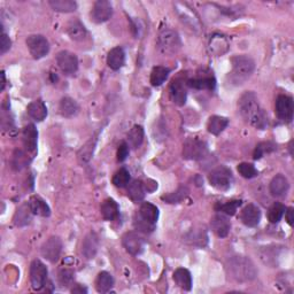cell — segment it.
Returning a JSON list of instances; mask_svg holds the SVG:
<instances>
[{
  "label": "cell",
  "instance_id": "cell-40",
  "mask_svg": "<svg viewBox=\"0 0 294 294\" xmlns=\"http://www.w3.org/2000/svg\"><path fill=\"white\" fill-rule=\"evenodd\" d=\"M187 194H188L187 187L181 186L176 192H173V193L167 194V196H163L162 200L167 201L168 203H178V202H181L183 199H185V197H186Z\"/></svg>",
  "mask_w": 294,
  "mask_h": 294
},
{
  "label": "cell",
  "instance_id": "cell-6",
  "mask_svg": "<svg viewBox=\"0 0 294 294\" xmlns=\"http://www.w3.org/2000/svg\"><path fill=\"white\" fill-rule=\"evenodd\" d=\"M208 154V147L205 141L199 139H188L185 141L183 158L187 160H201Z\"/></svg>",
  "mask_w": 294,
  "mask_h": 294
},
{
  "label": "cell",
  "instance_id": "cell-50",
  "mask_svg": "<svg viewBox=\"0 0 294 294\" xmlns=\"http://www.w3.org/2000/svg\"><path fill=\"white\" fill-rule=\"evenodd\" d=\"M0 76H2V84H0V91H4L5 85H6V77H5V72H2Z\"/></svg>",
  "mask_w": 294,
  "mask_h": 294
},
{
  "label": "cell",
  "instance_id": "cell-25",
  "mask_svg": "<svg viewBox=\"0 0 294 294\" xmlns=\"http://www.w3.org/2000/svg\"><path fill=\"white\" fill-rule=\"evenodd\" d=\"M174 281L184 291H190L192 288V276L187 269L178 268L174 272Z\"/></svg>",
  "mask_w": 294,
  "mask_h": 294
},
{
  "label": "cell",
  "instance_id": "cell-21",
  "mask_svg": "<svg viewBox=\"0 0 294 294\" xmlns=\"http://www.w3.org/2000/svg\"><path fill=\"white\" fill-rule=\"evenodd\" d=\"M23 145L26 149L30 152H34L37 149V140H38V132L34 124H28L23 129L22 134Z\"/></svg>",
  "mask_w": 294,
  "mask_h": 294
},
{
  "label": "cell",
  "instance_id": "cell-36",
  "mask_svg": "<svg viewBox=\"0 0 294 294\" xmlns=\"http://www.w3.org/2000/svg\"><path fill=\"white\" fill-rule=\"evenodd\" d=\"M128 140L129 144L134 149H138V147L143 144L144 141V129L141 125H134L131 130L128 134Z\"/></svg>",
  "mask_w": 294,
  "mask_h": 294
},
{
  "label": "cell",
  "instance_id": "cell-33",
  "mask_svg": "<svg viewBox=\"0 0 294 294\" xmlns=\"http://www.w3.org/2000/svg\"><path fill=\"white\" fill-rule=\"evenodd\" d=\"M114 285V278L110 272L101 271L98 275L96 281V288L99 293H107L111 291V288Z\"/></svg>",
  "mask_w": 294,
  "mask_h": 294
},
{
  "label": "cell",
  "instance_id": "cell-9",
  "mask_svg": "<svg viewBox=\"0 0 294 294\" xmlns=\"http://www.w3.org/2000/svg\"><path fill=\"white\" fill-rule=\"evenodd\" d=\"M62 252V241L59 237H51L41 246V255L47 261L55 263Z\"/></svg>",
  "mask_w": 294,
  "mask_h": 294
},
{
  "label": "cell",
  "instance_id": "cell-23",
  "mask_svg": "<svg viewBox=\"0 0 294 294\" xmlns=\"http://www.w3.org/2000/svg\"><path fill=\"white\" fill-rule=\"evenodd\" d=\"M139 216L144 221L149 222L150 224L154 225L159 220V208L151 202H144L143 205L140 206Z\"/></svg>",
  "mask_w": 294,
  "mask_h": 294
},
{
  "label": "cell",
  "instance_id": "cell-2",
  "mask_svg": "<svg viewBox=\"0 0 294 294\" xmlns=\"http://www.w3.org/2000/svg\"><path fill=\"white\" fill-rule=\"evenodd\" d=\"M227 269L232 278H235L237 282H250L258 276V270L253 261L241 255L232 257L227 262Z\"/></svg>",
  "mask_w": 294,
  "mask_h": 294
},
{
  "label": "cell",
  "instance_id": "cell-47",
  "mask_svg": "<svg viewBox=\"0 0 294 294\" xmlns=\"http://www.w3.org/2000/svg\"><path fill=\"white\" fill-rule=\"evenodd\" d=\"M59 278L62 284H68L73 281V271H70V270H62L59 275Z\"/></svg>",
  "mask_w": 294,
  "mask_h": 294
},
{
  "label": "cell",
  "instance_id": "cell-42",
  "mask_svg": "<svg viewBox=\"0 0 294 294\" xmlns=\"http://www.w3.org/2000/svg\"><path fill=\"white\" fill-rule=\"evenodd\" d=\"M238 173L243 176L244 178H254L257 177L259 175V172L257 170V168L254 167V164L252 163H247V162H243L238 165Z\"/></svg>",
  "mask_w": 294,
  "mask_h": 294
},
{
  "label": "cell",
  "instance_id": "cell-8",
  "mask_svg": "<svg viewBox=\"0 0 294 294\" xmlns=\"http://www.w3.org/2000/svg\"><path fill=\"white\" fill-rule=\"evenodd\" d=\"M47 268L39 260H35L30 265V282L34 290L39 291L47 281Z\"/></svg>",
  "mask_w": 294,
  "mask_h": 294
},
{
  "label": "cell",
  "instance_id": "cell-32",
  "mask_svg": "<svg viewBox=\"0 0 294 294\" xmlns=\"http://www.w3.org/2000/svg\"><path fill=\"white\" fill-rule=\"evenodd\" d=\"M128 196H129L131 200L135 202L143 200L145 197L144 184L140 181H137V179L128 184Z\"/></svg>",
  "mask_w": 294,
  "mask_h": 294
},
{
  "label": "cell",
  "instance_id": "cell-10",
  "mask_svg": "<svg viewBox=\"0 0 294 294\" xmlns=\"http://www.w3.org/2000/svg\"><path fill=\"white\" fill-rule=\"evenodd\" d=\"M56 64H58L61 72L66 75H74L78 69L77 56L69 51L59 52L56 55Z\"/></svg>",
  "mask_w": 294,
  "mask_h": 294
},
{
  "label": "cell",
  "instance_id": "cell-22",
  "mask_svg": "<svg viewBox=\"0 0 294 294\" xmlns=\"http://www.w3.org/2000/svg\"><path fill=\"white\" fill-rule=\"evenodd\" d=\"M67 34L70 37V39H73L75 41H82L87 38L88 31L78 20H74L68 23Z\"/></svg>",
  "mask_w": 294,
  "mask_h": 294
},
{
  "label": "cell",
  "instance_id": "cell-20",
  "mask_svg": "<svg viewBox=\"0 0 294 294\" xmlns=\"http://www.w3.org/2000/svg\"><path fill=\"white\" fill-rule=\"evenodd\" d=\"M125 62V53L122 47H114L107 55V65L113 70H118L123 67Z\"/></svg>",
  "mask_w": 294,
  "mask_h": 294
},
{
  "label": "cell",
  "instance_id": "cell-38",
  "mask_svg": "<svg viewBox=\"0 0 294 294\" xmlns=\"http://www.w3.org/2000/svg\"><path fill=\"white\" fill-rule=\"evenodd\" d=\"M286 212V207L283 205V203L276 202L269 208L268 212V220L271 223H278L283 219L284 214Z\"/></svg>",
  "mask_w": 294,
  "mask_h": 294
},
{
  "label": "cell",
  "instance_id": "cell-49",
  "mask_svg": "<svg viewBox=\"0 0 294 294\" xmlns=\"http://www.w3.org/2000/svg\"><path fill=\"white\" fill-rule=\"evenodd\" d=\"M73 293H87L88 290L85 287L83 286H80V285H76L73 290H72Z\"/></svg>",
  "mask_w": 294,
  "mask_h": 294
},
{
  "label": "cell",
  "instance_id": "cell-37",
  "mask_svg": "<svg viewBox=\"0 0 294 294\" xmlns=\"http://www.w3.org/2000/svg\"><path fill=\"white\" fill-rule=\"evenodd\" d=\"M50 6L53 8L55 12L70 13L76 11L77 4L73 2V0H51Z\"/></svg>",
  "mask_w": 294,
  "mask_h": 294
},
{
  "label": "cell",
  "instance_id": "cell-15",
  "mask_svg": "<svg viewBox=\"0 0 294 294\" xmlns=\"http://www.w3.org/2000/svg\"><path fill=\"white\" fill-rule=\"evenodd\" d=\"M211 227L212 230L214 231V234L221 237V238H224V237L229 235L231 229V223L230 220L227 219V216L223 214H216L215 216L212 217Z\"/></svg>",
  "mask_w": 294,
  "mask_h": 294
},
{
  "label": "cell",
  "instance_id": "cell-14",
  "mask_svg": "<svg viewBox=\"0 0 294 294\" xmlns=\"http://www.w3.org/2000/svg\"><path fill=\"white\" fill-rule=\"evenodd\" d=\"M170 96H172L173 101L177 106H184L186 102L187 92L185 88V83L182 78L174 79L170 84Z\"/></svg>",
  "mask_w": 294,
  "mask_h": 294
},
{
  "label": "cell",
  "instance_id": "cell-7",
  "mask_svg": "<svg viewBox=\"0 0 294 294\" xmlns=\"http://www.w3.org/2000/svg\"><path fill=\"white\" fill-rule=\"evenodd\" d=\"M27 46L35 59H41L50 52L49 40L41 35H31L27 38Z\"/></svg>",
  "mask_w": 294,
  "mask_h": 294
},
{
  "label": "cell",
  "instance_id": "cell-34",
  "mask_svg": "<svg viewBox=\"0 0 294 294\" xmlns=\"http://www.w3.org/2000/svg\"><path fill=\"white\" fill-rule=\"evenodd\" d=\"M170 74V69L167 67H162V66H158L154 67L151 73V84L153 87H160L164 83V80L168 78Z\"/></svg>",
  "mask_w": 294,
  "mask_h": 294
},
{
  "label": "cell",
  "instance_id": "cell-12",
  "mask_svg": "<svg viewBox=\"0 0 294 294\" xmlns=\"http://www.w3.org/2000/svg\"><path fill=\"white\" fill-rule=\"evenodd\" d=\"M293 112H294V102L293 99L290 96H285L282 94L279 96L276 100V113L279 120L284 122H291L293 118Z\"/></svg>",
  "mask_w": 294,
  "mask_h": 294
},
{
  "label": "cell",
  "instance_id": "cell-24",
  "mask_svg": "<svg viewBox=\"0 0 294 294\" xmlns=\"http://www.w3.org/2000/svg\"><path fill=\"white\" fill-rule=\"evenodd\" d=\"M29 116L37 122L44 121L47 116V107L41 100L32 101L27 108Z\"/></svg>",
  "mask_w": 294,
  "mask_h": 294
},
{
  "label": "cell",
  "instance_id": "cell-5",
  "mask_svg": "<svg viewBox=\"0 0 294 294\" xmlns=\"http://www.w3.org/2000/svg\"><path fill=\"white\" fill-rule=\"evenodd\" d=\"M209 183L216 190L226 191L234 183V176H232L231 170L226 167H223V165L214 169L209 175Z\"/></svg>",
  "mask_w": 294,
  "mask_h": 294
},
{
  "label": "cell",
  "instance_id": "cell-48",
  "mask_svg": "<svg viewBox=\"0 0 294 294\" xmlns=\"http://www.w3.org/2000/svg\"><path fill=\"white\" fill-rule=\"evenodd\" d=\"M285 217H286V221L288 224L291 226L293 225L294 223V219H293V208H286V212H285Z\"/></svg>",
  "mask_w": 294,
  "mask_h": 294
},
{
  "label": "cell",
  "instance_id": "cell-28",
  "mask_svg": "<svg viewBox=\"0 0 294 294\" xmlns=\"http://www.w3.org/2000/svg\"><path fill=\"white\" fill-rule=\"evenodd\" d=\"M186 84L190 88L196 90H214L216 87V79L213 76H205V77L188 79Z\"/></svg>",
  "mask_w": 294,
  "mask_h": 294
},
{
  "label": "cell",
  "instance_id": "cell-46",
  "mask_svg": "<svg viewBox=\"0 0 294 294\" xmlns=\"http://www.w3.org/2000/svg\"><path fill=\"white\" fill-rule=\"evenodd\" d=\"M12 46V41L9 39V37L7 36V34H5L3 31L2 34V40H0V53L5 54L7 51H9Z\"/></svg>",
  "mask_w": 294,
  "mask_h": 294
},
{
  "label": "cell",
  "instance_id": "cell-39",
  "mask_svg": "<svg viewBox=\"0 0 294 294\" xmlns=\"http://www.w3.org/2000/svg\"><path fill=\"white\" fill-rule=\"evenodd\" d=\"M276 145L271 141H262V143H260L257 147H255V151H254V159L255 160H259L262 158L263 155L268 154V153H271V152L276 151Z\"/></svg>",
  "mask_w": 294,
  "mask_h": 294
},
{
  "label": "cell",
  "instance_id": "cell-26",
  "mask_svg": "<svg viewBox=\"0 0 294 294\" xmlns=\"http://www.w3.org/2000/svg\"><path fill=\"white\" fill-rule=\"evenodd\" d=\"M120 214V208L114 199H106L101 205V215L106 221H114Z\"/></svg>",
  "mask_w": 294,
  "mask_h": 294
},
{
  "label": "cell",
  "instance_id": "cell-30",
  "mask_svg": "<svg viewBox=\"0 0 294 294\" xmlns=\"http://www.w3.org/2000/svg\"><path fill=\"white\" fill-rule=\"evenodd\" d=\"M60 113L61 115L65 117H73L75 115H77V113L79 111L78 103L76 102L74 99L69 97L62 98V100L60 101Z\"/></svg>",
  "mask_w": 294,
  "mask_h": 294
},
{
  "label": "cell",
  "instance_id": "cell-16",
  "mask_svg": "<svg viewBox=\"0 0 294 294\" xmlns=\"http://www.w3.org/2000/svg\"><path fill=\"white\" fill-rule=\"evenodd\" d=\"M240 219H241V222H243L246 226H249V227L257 226L261 221L260 208L258 206L253 205V203H249V205L246 206L243 209V212H241Z\"/></svg>",
  "mask_w": 294,
  "mask_h": 294
},
{
  "label": "cell",
  "instance_id": "cell-35",
  "mask_svg": "<svg viewBox=\"0 0 294 294\" xmlns=\"http://www.w3.org/2000/svg\"><path fill=\"white\" fill-rule=\"evenodd\" d=\"M187 243H190L193 246H199V247H203L207 244L208 237L205 229H196L192 230L186 236Z\"/></svg>",
  "mask_w": 294,
  "mask_h": 294
},
{
  "label": "cell",
  "instance_id": "cell-31",
  "mask_svg": "<svg viewBox=\"0 0 294 294\" xmlns=\"http://www.w3.org/2000/svg\"><path fill=\"white\" fill-rule=\"evenodd\" d=\"M229 124V120H227L226 117H223V116H212L209 118V122H208V125H207V129L208 131L211 132L212 135H215V136H219L220 134H222L223 131H224L225 128Z\"/></svg>",
  "mask_w": 294,
  "mask_h": 294
},
{
  "label": "cell",
  "instance_id": "cell-19",
  "mask_svg": "<svg viewBox=\"0 0 294 294\" xmlns=\"http://www.w3.org/2000/svg\"><path fill=\"white\" fill-rule=\"evenodd\" d=\"M211 54L215 56H220L224 54L229 50V40L226 39L225 36L216 34L211 38L209 45H208Z\"/></svg>",
  "mask_w": 294,
  "mask_h": 294
},
{
  "label": "cell",
  "instance_id": "cell-29",
  "mask_svg": "<svg viewBox=\"0 0 294 294\" xmlns=\"http://www.w3.org/2000/svg\"><path fill=\"white\" fill-rule=\"evenodd\" d=\"M34 213L31 212L29 203H25L18 207L15 215H14V224L16 226H26L30 223Z\"/></svg>",
  "mask_w": 294,
  "mask_h": 294
},
{
  "label": "cell",
  "instance_id": "cell-13",
  "mask_svg": "<svg viewBox=\"0 0 294 294\" xmlns=\"http://www.w3.org/2000/svg\"><path fill=\"white\" fill-rule=\"evenodd\" d=\"M122 243L128 253L139 255L144 250V240L136 232H128L122 238Z\"/></svg>",
  "mask_w": 294,
  "mask_h": 294
},
{
  "label": "cell",
  "instance_id": "cell-45",
  "mask_svg": "<svg viewBox=\"0 0 294 294\" xmlns=\"http://www.w3.org/2000/svg\"><path fill=\"white\" fill-rule=\"evenodd\" d=\"M128 155H129V145H128L127 143H122L120 146H118V150H117L118 162H123V161H125Z\"/></svg>",
  "mask_w": 294,
  "mask_h": 294
},
{
  "label": "cell",
  "instance_id": "cell-41",
  "mask_svg": "<svg viewBox=\"0 0 294 294\" xmlns=\"http://www.w3.org/2000/svg\"><path fill=\"white\" fill-rule=\"evenodd\" d=\"M130 183V173L125 168H121L113 177V184L117 187H124Z\"/></svg>",
  "mask_w": 294,
  "mask_h": 294
},
{
  "label": "cell",
  "instance_id": "cell-18",
  "mask_svg": "<svg viewBox=\"0 0 294 294\" xmlns=\"http://www.w3.org/2000/svg\"><path fill=\"white\" fill-rule=\"evenodd\" d=\"M99 247V237L96 232H90L82 243V254L87 259L96 257Z\"/></svg>",
  "mask_w": 294,
  "mask_h": 294
},
{
  "label": "cell",
  "instance_id": "cell-4",
  "mask_svg": "<svg viewBox=\"0 0 294 294\" xmlns=\"http://www.w3.org/2000/svg\"><path fill=\"white\" fill-rule=\"evenodd\" d=\"M182 43L179 35L172 29H163L158 37V49L164 55H174L181 49Z\"/></svg>",
  "mask_w": 294,
  "mask_h": 294
},
{
  "label": "cell",
  "instance_id": "cell-1",
  "mask_svg": "<svg viewBox=\"0 0 294 294\" xmlns=\"http://www.w3.org/2000/svg\"><path fill=\"white\" fill-rule=\"evenodd\" d=\"M240 115L250 125L260 130H264L268 127V116L260 106L259 100L254 92H245L238 101Z\"/></svg>",
  "mask_w": 294,
  "mask_h": 294
},
{
  "label": "cell",
  "instance_id": "cell-3",
  "mask_svg": "<svg viewBox=\"0 0 294 294\" xmlns=\"http://www.w3.org/2000/svg\"><path fill=\"white\" fill-rule=\"evenodd\" d=\"M231 80L235 84H243L255 69V62L248 55H235L231 59Z\"/></svg>",
  "mask_w": 294,
  "mask_h": 294
},
{
  "label": "cell",
  "instance_id": "cell-11",
  "mask_svg": "<svg viewBox=\"0 0 294 294\" xmlns=\"http://www.w3.org/2000/svg\"><path fill=\"white\" fill-rule=\"evenodd\" d=\"M91 20L94 23H103L113 15V6L107 0H98L94 3L91 11Z\"/></svg>",
  "mask_w": 294,
  "mask_h": 294
},
{
  "label": "cell",
  "instance_id": "cell-43",
  "mask_svg": "<svg viewBox=\"0 0 294 294\" xmlns=\"http://www.w3.org/2000/svg\"><path fill=\"white\" fill-rule=\"evenodd\" d=\"M241 205V200H232L229 202H225L223 203V205L217 206V211H220L222 213H224L225 215H235L236 212Z\"/></svg>",
  "mask_w": 294,
  "mask_h": 294
},
{
  "label": "cell",
  "instance_id": "cell-17",
  "mask_svg": "<svg viewBox=\"0 0 294 294\" xmlns=\"http://www.w3.org/2000/svg\"><path fill=\"white\" fill-rule=\"evenodd\" d=\"M288 188H290L288 179L282 174L276 175V176L272 178V181L270 182V193H271L274 197L281 198L286 196Z\"/></svg>",
  "mask_w": 294,
  "mask_h": 294
},
{
  "label": "cell",
  "instance_id": "cell-44",
  "mask_svg": "<svg viewBox=\"0 0 294 294\" xmlns=\"http://www.w3.org/2000/svg\"><path fill=\"white\" fill-rule=\"evenodd\" d=\"M184 8L182 9V11H178L179 13V16L182 17V20L185 21V22H188L190 21V26L193 27V28H196V27H199V21H198V18L194 16V14L191 13V14H188V8H186V6L185 5H183Z\"/></svg>",
  "mask_w": 294,
  "mask_h": 294
},
{
  "label": "cell",
  "instance_id": "cell-27",
  "mask_svg": "<svg viewBox=\"0 0 294 294\" xmlns=\"http://www.w3.org/2000/svg\"><path fill=\"white\" fill-rule=\"evenodd\" d=\"M28 203H29L30 209L35 215H39L43 217H49L51 215V209L49 205H47L40 197H31Z\"/></svg>",
  "mask_w": 294,
  "mask_h": 294
}]
</instances>
